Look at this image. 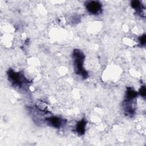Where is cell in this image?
<instances>
[{
  "label": "cell",
  "mask_w": 146,
  "mask_h": 146,
  "mask_svg": "<svg viewBox=\"0 0 146 146\" xmlns=\"http://www.w3.org/2000/svg\"><path fill=\"white\" fill-rule=\"evenodd\" d=\"M72 58L75 73L80 75L83 78H87L88 77V73L83 67L85 58L83 52L78 49L74 50L72 52Z\"/></svg>",
  "instance_id": "6da1fadb"
},
{
  "label": "cell",
  "mask_w": 146,
  "mask_h": 146,
  "mask_svg": "<svg viewBox=\"0 0 146 146\" xmlns=\"http://www.w3.org/2000/svg\"><path fill=\"white\" fill-rule=\"evenodd\" d=\"M137 95V93L132 87L127 88L123 106L124 111L128 115L132 116L135 113V100Z\"/></svg>",
  "instance_id": "7a4b0ae2"
},
{
  "label": "cell",
  "mask_w": 146,
  "mask_h": 146,
  "mask_svg": "<svg viewBox=\"0 0 146 146\" xmlns=\"http://www.w3.org/2000/svg\"><path fill=\"white\" fill-rule=\"evenodd\" d=\"M7 75L9 80L15 86L21 87L25 83H27V80L21 73L10 70L7 72Z\"/></svg>",
  "instance_id": "3957f363"
},
{
  "label": "cell",
  "mask_w": 146,
  "mask_h": 146,
  "mask_svg": "<svg viewBox=\"0 0 146 146\" xmlns=\"http://www.w3.org/2000/svg\"><path fill=\"white\" fill-rule=\"evenodd\" d=\"M86 7L90 14L96 15L101 12L102 5L101 2L99 1H90L86 3Z\"/></svg>",
  "instance_id": "277c9868"
},
{
  "label": "cell",
  "mask_w": 146,
  "mask_h": 146,
  "mask_svg": "<svg viewBox=\"0 0 146 146\" xmlns=\"http://www.w3.org/2000/svg\"><path fill=\"white\" fill-rule=\"evenodd\" d=\"M46 121L50 125L56 128H59L64 123L63 119L56 116H51L46 118Z\"/></svg>",
  "instance_id": "5b68a950"
},
{
  "label": "cell",
  "mask_w": 146,
  "mask_h": 146,
  "mask_svg": "<svg viewBox=\"0 0 146 146\" xmlns=\"http://www.w3.org/2000/svg\"><path fill=\"white\" fill-rule=\"evenodd\" d=\"M131 6L134 9L141 17H145V9L139 1H132L131 3Z\"/></svg>",
  "instance_id": "8992f818"
},
{
  "label": "cell",
  "mask_w": 146,
  "mask_h": 146,
  "mask_svg": "<svg viewBox=\"0 0 146 146\" xmlns=\"http://www.w3.org/2000/svg\"><path fill=\"white\" fill-rule=\"evenodd\" d=\"M86 121L84 120H82L79 121L76 126V131L80 135H83L85 132Z\"/></svg>",
  "instance_id": "52a82bcc"
},
{
  "label": "cell",
  "mask_w": 146,
  "mask_h": 146,
  "mask_svg": "<svg viewBox=\"0 0 146 146\" xmlns=\"http://www.w3.org/2000/svg\"><path fill=\"white\" fill-rule=\"evenodd\" d=\"M36 107L39 110H41L42 111H46L47 110V105L42 101H40L37 103Z\"/></svg>",
  "instance_id": "ba28073f"
},
{
  "label": "cell",
  "mask_w": 146,
  "mask_h": 146,
  "mask_svg": "<svg viewBox=\"0 0 146 146\" xmlns=\"http://www.w3.org/2000/svg\"><path fill=\"white\" fill-rule=\"evenodd\" d=\"M139 42L141 45H145V42H146V38H145V34H143L141 36H140L139 39Z\"/></svg>",
  "instance_id": "9c48e42d"
},
{
  "label": "cell",
  "mask_w": 146,
  "mask_h": 146,
  "mask_svg": "<svg viewBox=\"0 0 146 146\" xmlns=\"http://www.w3.org/2000/svg\"><path fill=\"white\" fill-rule=\"evenodd\" d=\"M139 93L142 97H145V94H146V90H145V87L144 86H141L140 90H139Z\"/></svg>",
  "instance_id": "30bf717a"
}]
</instances>
